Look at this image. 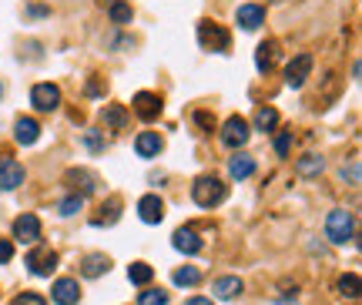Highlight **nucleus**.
I'll list each match as a JSON object with an SVG mask.
<instances>
[{"mask_svg": "<svg viewBox=\"0 0 362 305\" xmlns=\"http://www.w3.org/2000/svg\"><path fill=\"white\" fill-rule=\"evenodd\" d=\"M191 198H195L198 208H215V204H222L228 198V185L222 178H215V175H202L191 185Z\"/></svg>", "mask_w": 362, "mask_h": 305, "instance_id": "nucleus-1", "label": "nucleus"}, {"mask_svg": "<svg viewBox=\"0 0 362 305\" xmlns=\"http://www.w3.org/2000/svg\"><path fill=\"white\" fill-rule=\"evenodd\" d=\"M352 231H356V218H352V211H345V208L329 211V218H326V235H329L332 245H345V242H352Z\"/></svg>", "mask_w": 362, "mask_h": 305, "instance_id": "nucleus-2", "label": "nucleus"}, {"mask_svg": "<svg viewBox=\"0 0 362 305\" xmlns=\"http://www.w3.org/2000/svg\"><path fill=\"white\" fill-rule=\"evenodd\" d=\"M24 265L30 269V275H37V279H47L54 269H57V252H54V249H47V245H37L34 252L27 255Z\"/></svg>", "mask_w": 362, "mask_h": 305, "instance_id": "nucleus-3", "label": "nucleus"}, {"mask_svg": "<svg viewBox=\"0 0 362 305\" xmlns=\"http://www.w3.org/2000/svg\"><path fill=\"white\" fill-rule=\"evenodd\" d=\"M198 41H202V48H208V51H228V44H232L228 30L222 24H211V21L198 24Z\"/></svg>", "mask_w": 362, "mask_h": 305, "instance_id": "nucleus-4", "label": "nucleus"}, {"mask_svg": "<svg viewBox=\"0 0 362 305\" xmlns=\"http://www.w3.org/2000/svg\"><path fill=\"white\" fill-rule=\"evenodd\" d=\"M248 134H252V131H248V121L232 114V118L222 125V145H225V148H242V145L248 141Z\"/></svg>", "mask_w": 362, "mask_h": 305, "instance_id": "nucleus-5", "label": "nucleus"}, {"mask_svg": "<svg viewBox=\"0 0 362 305\" xmlns=\"http://www.w3.org/2000/svg\"><path fill=\"white\" fill-rule=\"evenodd\" d=\"M309 74H312V54H295V57L288 61V67H285V84H288L292 91H299Z\"/></svg>", "mask_w": 362, "mask_h": 305, "instance_id": "nucleus-6", "label": "nucleus"}, {"mask_svg": "<svg viewBox=\"0 0 362 305\" xmlns=\"http://www.w3.org/2000/svg\"><path fill=\"white\" fill-rule=\"evenodd\" d=\"M21 185H24V165L7 158V154H0V191H14Z\"/></svg>", "mask_w": 362, "mask_h": 305, "instance_id": "nucleus-7", "label": "nucleus"}, {"mask_svg": "<svg viewBox=\"0 0 362 305\" xmlns=\"http://www.w3.org/2000/svg\"><path fill=\"white\" fill-rule=\"evenodd\" d=\"M14 238L17 242H24V245H37L41 242V218L37 215H21L17 222H14Z\"/></svg>", "mask_w": 362, "mask_h": 305, "instance_id": "nucleus-8", "label": "nucleus"}, {"mask_svg": "<svg viewBox=\"0 0 362 305\" xmlns=\"http://www.w3.org/2000/svg\"><path fill=\"white\" fill-rule=\"evenodd\" d=\"M30 104H34L37 111H57V104H61V87H57V84H37V87L30 91Z\"/></svg>", "mask_w": 362, "mask_h": 305, "instance_id": "nucleus-9", "label": "nucleus"}, {"mask_svg": "<svg viewBox=\"0 0 362 305\" xmlns=\"http://www.w3.org/2000/svg\"><path fill=\"white\" fill-rule=\"evenodd\" d=\"M134 114H138L141 121H158V118H161V98L151 94V91L134 94Z\"/></svg>", "mask_w": 362, "mask_h": 305, "instance_id": "nucleus-10", "label": "nucleus"}, {"mask_svg": "<svg viewBox=\"0 0 362 305\" xmlns=\"http://www.w3.org/2000/svg\"><path fill=\"white\" fill-rule=\"evenodd\" d=\"M51 299L57 305H78L81 302V285L78 279H57L51 285Z\"/></svg>", "mask_w": 362, "mask_h": 305, "instance_id": "nucleus-11", "label": "nucleus"}, {"mask_svg": "<svg viewBox=\"0 0 362 305\" xmlns=\"http://www.w3.org/2000/svg\"><path fill=\"white\" fill-rule=\"evenodd\" d=\"M235 21H238L242 30H259L265 24V7H259V3H242L238 14H235Z\"/></svg>", "mask_w": 362, "mask_h": 305, "instance_id": "nucleus-12", "label": "nucleus"}, {"mask_svg": "<svg viewBox=\"0 0 362 305\" xmlns=\"http://www.w3.org/2000/svg\"><path fill=\"white\" fill-rule=\"evenodd\" d=\"M161 148H164V141H161L158 131H141V134L134 138V151H138V158H158Z\"/></svg>", "mask_w": 362, "mask_h": 305, "instance_id": "nucleus-13", "label": "nucleus"}, {"mask_svg": "<svg viewBox=\"0 0 362 305\" xmlns=\"http://www.w3.org/2000/svg\"><path fill=\"white\" fill-rule=\"evenodd\" d=\"M138 215H141L145 225H158V222L164 218V202H161L158 195H145V198L138 202Z\"/></svg>", "mask_w": 362, "mask_h": 305, "instance_id": "nucleus-14", "label": "nucleus"}, {"mask_svg": "<svg viewBox=\"0 0 362 305\" xmlns=\"http://www.w3.org/2000/svg\"><path fill=\"white\" fill-rule=\"evenodd\" d=\"M171 245H175L181 255H198L205 242L198 238V231H195V229H178L175 235H171Z\"/></svg>", "mask_w": 362, "mask_h": 305, "instance_id": "nucleus-15", "label": "nucleus"}, {"mask_svg": "<svg viewBox=\"0 0 362 305\" xmlns=\"http://www.w3.org/2000/svg\"><path fill=\"white\" fill-rule=\"evenodd\" d=\"M107 269H111V258H107V255H101V252H94V255H87V258H84L81 275H84V279H101Z\"/></svg>", "mask_w": 362, "mask_h": 305, "instance_id": "nucleus-16", "label": "nucleus"}, {"mask_svg": "<svg viewBox=\"0 0 362 305\" xmlns=\"http://www.w3.org/2000/svg\"><path fill=\"white\" fill-rule=\"evenodd\" d=\"M228 175H232V178H252V175H255V158H252V154H235L232 161H228Z\"/></svg>", "mask_w": 362, "mask_h": 305, "instance_id": "nucleus-17", "label": "nucleus"}, {"mask_svg": "<svg viewBox=\"0 0 362 305\" xmlns=\"http://www.w3.org/2000/svg\"><path fill=\"white\" fill-rule=\"evenodd\" d=\"M279 61V41H262L255 51V67L259 71H272V64Z\"/></svg>", "mask_w": 362, "mask_h": 305, "instance_id": "nucleus-18", "label": "nucleus"}, {"mask_svg": "<svg viewBox=\"0 0 362 305\" xmlns=\"http://www.w3.org/2000/svg\"><path fill=\"white\" fill-rule=\"evenodd\" d=\"M14 138H17L21 145H34V141L41 138V125H37L34 118H17V125H14Z\"/></svg>", "mask_w": 362, "mask_h": 305, "instance_id": "nucleus-19", "label": "nucleus"}, {"mask_svg": "<svg viewBox=\"0 0 362 305\" xmlns=\"http://www.w3.org/2000/svg\"><path fill=\"white\" fill-rule=\"evenodd\" d=\"M67 181L78 188L81 198H84V195H91V191L98 188V178H94L91 171H84V168H71V171H67Z\"/></svg>", "mask_w": 362, "mask_h": 305, "instance_id": "nucleus-20", "label": "nucleus"}, {"mask_svg": "<svg viewBox=\"0 0 362 305\" xmlns=\"http://www.w3.org/2000/svg\"><path fill=\"white\" fill-rule=\"evenodd\" d=\"M295 171H299L302 178H315V175L326 171V158H319V154H306V158L295 161Z\"/></svg>", "mask_w": 362, "mask_h": 305, "instance_id": "nucleus-21", "label": "nucleus"}, {"mask_svg": "<svg viewBox=\"0 0 362 305\" xmlns=\"http://www.w3.org/2000/svg\"><path fill=\"white\" fill-rule=\"evenodd\" d=\"M101 121L107 127H114V131H121V127L128 125V111H125V104H104Z\"/></svg>", "mask_w": 362, "mask_h": 305, "instance_id": "nucleus-22", "label": "nucleus"}, {"mask_svg": "<svg viewBox=\"0 0 362 305\" xmlns=\"http://www.w3.org/2000/svg\"><path fill=\"white\" fill-rule=\"evenodd\" d=\"M211 292L218 299H235V295H242V279L238 275H225V279H218L211 285Z\"/></svg>", "mask_w": 362, "mask_h": 305, "instance_id": "nucleus-23", "label": "nucleus"}, {"mask_svg": "<svg viewBox=\"0 0 362 305\" xmlns=\"http://www.w3.org/2000/svg\"><path fill=\"white\" fill-rule=\"evenodd\" d=\"M128 279L134 285H148V282L155 279V269L148 262H134V265H128Z\"/></svg>", "mask_w": 362, "mask_h": 305, "instance_id": "nucleus-24", "label": "nucleus"}, {"mask_svg": "<svg viewBox=\"0 0 362 305\" xmlns=\"http://www.w3.org/2000/svg\"><path fill=\"white\" fill-rule=\"evenodd\" d=\"M275 125H279V111L275 107H259L255 111V127L259 131H275Z\"/></svg>", "mask_w": 362, "mask_h": 305, "instance_id": "nucleus-25", "label": "nucleus"}, {"mask_svg": "<svg viewBox=\"0 0 362 305\" xmlns=\"http://www.w3.org/2000/svg\"><path fill=\"white\" fill-rule=\"evenodd\" d=\"M171 279H175V285H181V288H191V285H198V282H202V272H198L195 265H184V269H178Z\"/></svg>", "mask_w": 362, "mask_h": 305, "instance_id": "nucleus-26", "label": "nucleus"}, {"mask_svg": "<svg viewBox=\"0 0 362 305\" xmlns=\"http://www.w3.org/2000/svg\"><path fill=\"white\" fill-rule=\"evenodd\" d=\"M101 211H107V215H98L94 225H114L121 215V198H107V204H101Z\"/></svg>", "mask_w": 362, "mask_h": 305, "instance_id": "nucleus-27", "label": "nucleus"}, {"mask_svg": "<svg viewBox=\"0 0 362 305\" xmlns=\"http://www.w3.org/2000/svg\"><path fill=\"white\" fill-rule=\"evenodd\" d=\"M107 14H111L114 24H131V7L125 0H111V3H107Z\"/></svg>", "mask_w": 362, "mask_h": 305, "instance_id": "nucleus-28", "label": "nucleus"}, {"mask_svg": "<svg viewBox=\"0 0 362 305\" xmlns=\"http://www.w3.org/2000/svg\"><path fill=\"white\" fill-rule=\"evenodd\" d=\"M339 292H342L345 299H359V275H356V272L342 275V279H339Z\"/></svg>", "mask_w": 362, "mask_h": 305, "instance_id": "nucleus-29", "label": "nucleus"}, {"mask_svg": "<svg viewBox=\"0 0 362 305\" xmlns=\"http://www.w3.org/2000/svg\"><path fill=\"white\" fill-rule=\"evenodd\" d=\"M138 305H168V292H161V288H148V292H141Z\"/></svg>", "mask_w": 362, "mask_h": 305, "instance_id": "nucleus-30", "label": "nucleus"}, {"mask_svg": "<svg viewBox=\"0 0 362 305\" xmlns=\"http://www.w3.org/2000/svg\"><path fill=\"white\" fill-rule=\"evenodd\" d=\"M81 204H84V198H81V195H67V198L61 202V215H64V218L78 215V211H81Z\"/></svg>", "mask_w": 362, "mask_h": 305, "instance_id": "nucleus-31", "label": "nucleus"}, {"mask_svg": "<svg viewBox=\"0 0 362 305\" xmlns=\"http://www.w3.org/2000/svg\"><path fill=\"white\" fill-rule=\"evenodd\" d=\"M275 151H279V158H288V151H292V131H282L275 138Z\"/></svg>", "mask_w": 362, "mask_h": 305, "instance_id": "nucleus-32", "label": "nucleus"}, {"mask_svg": "<svg viewBox=\"0 0 362 305\" xmlns=\"http://www.w3.org/2000/svg\"><path fill=\"white\" fill-rule=\"evenodd\" d=\"M14 305H47V299H44V295H37V292H24V295H17V299H14Z\"/></svg>", "mask_w": 362, "mask_h": 305, "instance_id": "nucleus-33", "label": "nucleus"}, {"mask_svg": "<svg viewBox=\"0 0 362 305\" xmlns=\"http://www.w3.org/2000/svg\"><path fill=\"white\" fill-rule=\"evenodd\" d=\"M10 258H14V245L7 238H0V265H7Z\"/></svg>", "mask_w": 362, "mask_h": 305, "instance_id": "nucleus-34", "label": "nucleus"}, {"mask_svg": "<svg viewBox=\"0 0 362 305\" xmlns=\"http://www.w3.org/2000/svg\"><path fill=\"white\" fill-rule=\"evenodd\" d=\"M342 178H349L352 185H359V161H352V165H349V171L342 168Z\"/></svg>", "mask_w": 362, "mask_h": 305, "instance_id": "nucleus-35", "label": "nucleus"}, {"mask_svg": "<svg viewBox=\"0 0 362 305\" xmlns=\"http://www.w3.org/2000/svg\"><path fill=\"white\" fill-rule=\"evenodd\" d=\"M87 145H91V151H104V141L94 134V131H87Z\"/></svg>", "mask_w": 362, "mask_h": 305, "instance_id": "nucleus-36", "label": "nucleus"}, {"mask_svg": "<svg viewBox=\"0 0 362 305\" xmlns=\"http://www.w3.org/2000/svg\"><path fill=\"white\" fill-rule=\"evenodd\" d=\"M195 121H198L202 127H215V118H208L205 111H198V114H195Z\"/></svg>", "mask_w": 362, "mask_h": 305, "instance_id": "nucleus-37", "label": "nucleus"}, {"mask_svg": "<svg viewBox=\"0 0 362 305\" xmlns=\"http://www.w3.org/2000/svg\"><path fill=\"white\" fill-rule=\"evenodd\" d=\"M184 305H211V299H202V295H198V299H188Z\"/></svg>", "mask_w": 362, "mask_h": 305, "instance_id": "nucleus-38", "label": "nucleus"}, {"mask_svg": "<svg viewBox=\"0 0 362 305\" xmlns=\"http://www.w3.org/2000/svg\"><path fill=\"white\" fill-rule=\"evenodd\" d=\"M0 98H3V84H0Z\"/></svg>", "mask_w": 362, "mask_h": 305, "instance_id": "nucleus-39", "label": "nucleus"}]
</instances>
